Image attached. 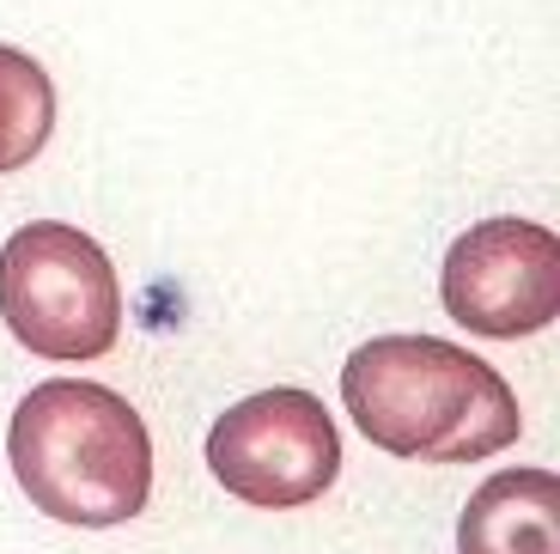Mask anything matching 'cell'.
<instances>
[{"mask_svg": "<svg viewBox=\"0 0 560 554\" xmlns=\"http://www.w3.org/2000/svg\"><path fill=\"white\" fill-rule=\"evenodd\" d=\"M353 427L415 463H481L524 432L518 396L481 354L433 335H378L341 366Z\"/></svg>", "mask_w": 560, "mask_h": 554, "instance_id": "6da1fadb", "label": "cell"}, {"mask_svg": "<svg viewBox=\"0 0 560 554\" xmlns=\"http://www.w3.org/2000/svg\"><path fill=\"white\" fill-rule=\"evenodd\" d=\"M7 463L37 512L73 530H110L153 499V432L140 408L92 378L31 384L7 427Z\"/></svg>", "mask_w": 560, "mask_h": 554, "instance_id": "7a4b0ae2", "label": "cell"}, {"mask_svg": "<svg viewBox=\"0 0 560 554\" xmlns=\"http://www.w3.org/2000/svg\"><path fill=\"white\" fill-rule=\"evenodd\" d=\"M0 323L43 360H104L122 335V280L92 232L31 220L0 244Z\"/></svg>", "mask_w": 560, "mask_h": 554, "instance_id": "3957f363", "label": "cell"}, {"mask_svg": "<svg viewBox=\"0 0 560 554\" xmlns=\"http://www.w3.org/2000/svg\"><path fill=\"white\" fill-rule=\"evenodd\" d=\"M208 470L232 499L262 506V512L311 506L341 475L336 415L311 390H256L208 427Z\"/></svg>", "mask_w": 560, "mask_h": 554, "instance_id": "277c9868", "label": "cell"}, {"mask_svg": "<svg viewBox=\"0 0 560 554\" xmlns=\"http://www.w3.org/2000/svg\"><path fill=\"white\" fill-rule=\"evenodd\" d=\"M451 323L481 342H524L560 318V238L536 220L500 213L445 250L439 275Z\"/></svg>", "mask_w": 560, "mask_h": 554, "instance_id": "5b68a950", "label": "cell"}, {"mask_svg": "<svg viewBox=\"0 0 560 554\" xmlns=\"http://www.w3.org/2000/svg\"><path fill=\"white\" fill-rule=\"evenodd\" d=\"M457 554H560L555 470H505L457 512Z\"/></svg>", "mask_w": 560, "mask_h": 554, "instance_id": "8992f818", "label": "cell"}, {"mask_svg": "<svg viewBox=\"0 0 560 554\" xmlns=\"http://www.w3.org/2000/svg\"><path fill=\"white\" fill-rule=\"evenodd\" d=\"M56 135V80L31 49L0 43V177L25 171Z\"/></svg>", "mask_w": 560, "mask_h": 554, "instance_id": "52a82bcc", "label": "cell"}]
</instances>
